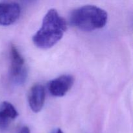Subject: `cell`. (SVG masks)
Listing matches in <instances>:
<instances>
[{"label": "cell", "mask_w": 133, "mask_h": 133, "mask_svg": "<svg viewBox=\"0 0 133 133\" xmlns=\"http://www.w3.org/2000/svg\"><path fill=\"white\" fill-rule=\"evenodd\" d=\"M67 29V23L56 9H51L44 16L42 27L34 35L32 41L42 49H48L55 45Z\"/></svg>", "instance_id": "obj_1"}, {"label": "cell", "mask_w": 133, "mask_h": 133, "mask_svg": "<svg viewBox=\"0 0 133 133\" xmlns=\"http://www.w3.org/2000/svg\"><path fill=\"white\" fill-rule=\"evenodd\" d=\"M108 14L103 9L94 5H84L71 12L70 23L84 31L103 28L106 25Z\"/></svg>", "instance_id": "obj_2"}, {"label": "cell", "mask_w": 133, "mask_h": 133, "mask_svg": "<svg viewBox=\"0 0 133 133\" xmlns=\"http://www.w3.org/2000/svg\"><path fill=\"white\" fill-rule=\"evenodd\" d=\"M10 55V74L12 80L18 84L23 83L27 77L24 58L14 44H11Z\"/></svg>", "instance_id": "obj_3"}, {"label": "cell", "mask_w": 133, "mask_h": 133, "mask_svg": "<svg viewBox=\"0 0 133 133\" xmlns=\"http://www.w3.org/2000/svg\"><path fill=\"white\" fill-rule=\"evenodd\" d=\"M21 6L14 1L0 2V25H10L19 18L21 14Z\"/></svg>", "instance_id": "obj_4"}, {"label": "cell", "mask_w": 133, "mask_h": 133, "mask_svg": "<svg viewBox=\"0 0 133 133\" xmlns=\"http://www.w3.org/2000/svg\"><path fill=\"white\" fill-rule=\"evenodd\" d=\"M74 76L71 75H61L49 82L48 90L52 96L62 97L71 89L74 85Z\"/></svg>", "instance_id": "obj_5"}, {"label": "cell", "mask_w": 133, "mask_h": 133, "mask_svg": "<svg viewBox=\"0 0 133 133\" xmlns=\"http://www.w3.org/2000/svg\"><path fill=\"white\" fill-rule=\"evenodd\" d=\"M45 89L42 84H35L32 86L28 94V102L34 112H38L43 108L45 101Z\"/></svg>", "instance_id": "obj_6"}, {"label": "cell", "mask_w": 133, "mask_h": 133, "mask_svg": "<svg viewBox=\"0 0 133 133\" xmlns=\"http://www.w3.org/2000/svg\"><path fill=\"white\" fill-rule=\"evenodd\" d=\"M18 116V111L10 103L3 102L0 105V130L7 129L12 121Z\"/></svg>", "instance_id": "obj_7"}, {"label": "cell", "mask_w": 133, "mask_h": 133, "mask_svg": "<svg viewBox=\"0 0 133 133\" xmlns=\"http://www.w3.org/2000/svg\"><path fill=\"white\" fill-rule=\"evenodd\" d=\"M20 133H31L29 128L27 126H23L22 129H21Z\"/></svg>", "instance_id": "obj_8"}, {"label": "cell", "mask_w": 133, "mask_h": 133, "mask_svg": "<svg viewBox=\"0 0 133 133\" xmlns=\"http://www.w3.org/2000/svg\"><path fill=\"white\" fill-rule=\"evenodd\" d=\"M52 133H64V132H62V131L61 129H57L55 130V131Z\"/></svg>", "instance_id": "obj_9"}]
</instances>
